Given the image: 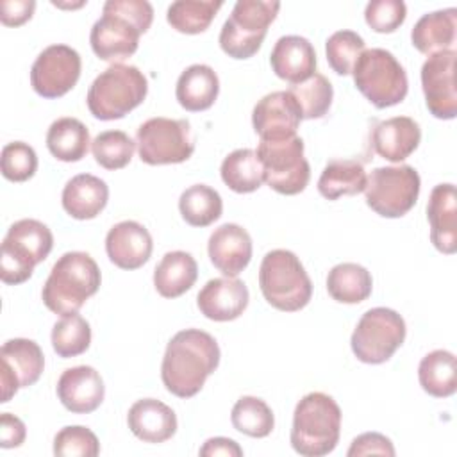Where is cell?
<instances>
[{"mask_svg": "<svg viewBox=\"0 0 457 457\" xmlns=\"http://www.w3.org/2000/svg\"><path fill=\"white\" fill-rule=\"evenodd\" d=\"M220 355V346L209 332L200 328L177 332L166 345L161 364L164 387L179 398L195 396L218 368Z\"/></svg>", "mask_w": 457, "mask_h": 457, "instance_id": "1", "label": "cell"}, {"mask_svg": "<svg viewBox=\"0 0 457 457\" xmlns=\"http://www.w3.org/2000/svg\"><path fill=\"white\" fill-rule=\"evenodd\" d=\"M152 21L154 7L146 0H107L89 34L95 55L112 64L130 57Z\"/></svg>", "mask_w": 457, "mask_h": 457, "instance_id": "2", "label": "cell"}, {"mask_svg": "<svg viewBox=\"0 0 457 457\" xmlns=\"http://www.w3.org/2000/svg\"><path fill=\"white\" fill-rule=\"evenodd\" d=\"M102 282L96 261L86 252H66L52 266L41 298L46 309L66 316L79 312Z\"/></svg>", "mask_w": 457, "mask_h": 457, "instance_id": "3", "label": "cell"}, {"mask_svg": "<svg viewBox=\"0 0 457 457\" xmlns=\"http://www.w3.org/2000/svg\"><path fill=\"white\" fill-rule=\"evenodd\" d=\"M341 434V409L336 400L321 391L305 395L295 407L291 446L303 457L330 453Z\"/></svg>", "mask_w": 457, "mask_h": 457, "instance_id": "4", "label": "cell"}, {"mask_svg": "<svg viewBox=\"0 0 457 457\" xmlns=\"http://www.w3.org/2000/svg\"><path fill=\"white\" fill-rule=\"evenodd\" d=\"M148 93V80L132 64H111L87 89V109L102 121L120 120L143 104Z\"/></svg>", "mask_w": 457, "mask_h": 457, "instance_id": "5", "label": "cell"}, {"mask_svg": "<svg viewBox=\"0 0 457 457\" xmlns=\"http://www.w3.org/2000/svg\"><path fill=\"white\" fill-rule=\"evenodd\" d=\"M259 287L264 300L284 312L303 309L312 296V282L300 259L284 248L268 252L259 268Z\"/></svg>", "mask_w": 457, "mask_h": 457, "instance_id": "6", "label": "cell"}, {"mask_svg": "<svg viewBox=\"0 0 457 457\" xmlns=\"http://www.w3.org/2000/svg\"><path fill=\"white\" fill-rule=\"evenodd\" d=\"M54 246L52 230L39 220L25 218L14 221L4 241L0 255V278L16 286L32 277L36 264L43 262Z\"/></svg>", "mask_w": 457, "mask_h": 457, "instance_id": "7", "label": "cell"}, {"mask_svg": "<svg viewBox=\"0 0 457 457\" xmlns=\"http://www.w3.org/2000/svg\"><path fill=\"white\" fill-rule=\"evenodd\" d=\"M353 82L361 95L377 109H387L407 96V73L386 48L364 50L353 66Z\"/></svg>", "mask_w": 457, "mask_h": 457, "instance_id": "8", "label": "cell"}, {"mask_svg": "<svg viewBox=\"0 0 457 457\" xmlns=\"http://www.w3.org/2000/svg\"><path fill=\"white\" fill-rule=\"evenodd\" d=\"M278 9L280 2L237 0L220 32L221 50L232 59H250L255 55Z\"/></svg>", "mask_w": 457, "mask_h": 457, "instance_id": "9", "label": "cell"}, {"mask_svg": "<svg viewBox=\"0 0 457 457\" xmlns=\"http://www.w3.org/2000/svg\"><path fill=\"white\" fill-rule=\"evenodd\" d=\"M405 321L389 307H373L357 321L350 346L353 355L364 364H382L405 341Z\"/></svg>", "mask_w": 457, "mask_h": 457, "instance_id": "10", "label": "cell"}, {"mask_svg": "<svg viewBox=\"0 0 457 457\" xmlns=\"http://www.w3.org/2000/svg\"><path fill=\"white\" fill-rule=\"evenodd\" d=\"M420 187V175L409 164L375 168L364 187L366 204L378 216L402 218L414 207Z\"/></svg>", "mask_w": 457, "mask_h": 457, "instance_id": "11", "label": "cell"}, {"mask_svg": "<svg viewBox=\"0 0 457 457\" xmlns=\"http://www.w3.org/2000/svg\"><path fill=\"white\" fill-rule=\"evenodd\" d=\"M255 154L264 168V182L273 191L291 196L307 187L311 166L303 157V141L300 136L261 141Z\"/></svg>", "mask_w": 457, "mask_h": 457, "instance_id": "12", "label": "cell"}, {"mask_svg": "<svg viewBox=\"0 0 457 457\" xmlns=\"http://www.w3.org/2000/svg\"><path fill=\"white\" fill-rule=\"evenodd\" d=\"M136 145L139 159L150 166L179 164L195 152L189 121L162 116L150 118L139 125Z\"/></svg>", "mask_w": 457, "mask_h": 457, "instance_id": "13", "label": "cell"}, {"mask_svg": "<svg viewBox=\"0 0 457 457\" xmlns=\"http://www.w3.org/2000/svg\"><path fill=\"white\" fill-rule=\"evenodd\" d=\"M82 70L80 55L68 45H50L30 68V86L43 98H59L75 87Z\"/></svg>", "mask_w": 457, "mask_h": 457, "instance_id": "14", "label": "cell"}, {"mask_svg": "<svg viewBox=\"0 0 457 457\" xmlns=\"http://www.w3.org/2000/svg\"><path fill=\"white\" fill-rule=\"evenodd\" d=\"M2 403H7L20 387L34 386L45 368V355L32 339L14 337L0 348Z\"/></svg>", "mask_w": 457, "mask_h": 457, "instance_id": "15", "label": "cell"}, {"mask_svg": "<svg viewBox=\"0 0 457 457\" xmlns=\"http://www.w3.org/2000/svg\"><path fill=\"white\" fill-rule=\"evenodd\" d=\"M455 61L457 52L446 50L428 55L421 66L425 105L437 120H453L457 116Z\"/></svg>", "mask_w": 457, "mask_h": 457, "instance_id": "16", "label": "cell"}, {"mask_svg": "<svg viewBox=\"0 0 457 457\" xmlns=\"http://www.w3.org/2000/svg\"><path fill=\"white\" fill-rule=\"evenodd\" d=\"M302 120V111L289 91L264 95L252 112V125L261 141H277L296 136Z\"/></svg>", "mask_w": 457, "mask_h": 457, "instance_id": "17", "label": "cell"}, {"mask_svg": "<svg viewBox=\"0 0 457 457\" xmlns=\"http://www.w3.org/2000/svg\"><path fill=\"white\" fill-rule=\"evenodd\" d=\"M154 241L148 228L134 220H125L109 228L105 252L109 261L121 270H137L148 262Z\"/></svg>", "mask_w": 457, "mask_h": 457, "instance_id": "18", "label": "cell"}, {"mask_svg": "<svg viewBox=\"0 0 457 457\" xmlns=\"http://www.w3.org/2000/svg\"><path fill=\"white\" fill-rule=\"evenodd\" d=\"M248 287L236 277L211 278L198 293L200 312L212 321H232L248 307Z\"/></svg>", "mask_w": 457, "mask_h": 457, "instance_id": "19", "label": "cell"}, {"mask_svg": "<svg viewBox=\"0 0 457 457\" xmlns=\"http://www.w3.org/2000/svg\"><path fill=\"white\" fill-rule=\"evenodd\" d=\"M105 386L93 366H75L62 371L57 380V398L73 414H89L100 407Z\"/></svg>", "mask_w": 457, "mask_h": 457, "instance_id": "20", "label": "cell"}, {"mask_svg": "<svg viewBox=\"0 0 457 457\" xmlns=\"http://www.w3.org/2000/svg\"><path fill=\"white\" fill-rule=\"evenodd\" d=\"M207 253L225 277H237L252 259V237L237 223H223L209 236Z\"/></svg>", "mask_w": 457, "mask_h": 457, "instance_id": "21", "label": "cell"}, {"mask_svg": "<svg viewBox=\"0 0 457 457\" xmlns=\"http://www.w3.org/2000/svg\"><path fill=\"white\" fill-rule=\"evenodd\" d=\"M370 141L377 155L389 162H402L420 146L421 129L409 116H393L373 125Z\"/></svg>", "mask_w": 457, "mask_h": 457, "instance_id": "22", "label": "cell"}, {"mask_svg": "<svg viewBox=\"0 0 457 457\" xmlns=\"http://www.w3.org/2000/svg\"><path fill=\"white\" fill-rule=\"evenodd\" d=\"M432 245L446 255L457 252V193L450 182L437 184L427 204Z\"/></svg>", "mask_w": 457, "mask_h": 457, "instance_id": "23", "label": "cell"}, {"mask_svg": "<svg viewBox=\"0 0 457 457\" xmlns=\"http://www.w3.org/2000/svg\"><path fill=\"white\" fill-rule=\"evenodd\" d=\"M270 64L278 79L295 86L316 73V50L302 36H282L271 50Z\"/></svg>", "mask_w": 457, "mask_h": 457, "instance_id": "24", "label": "cell"}, {"mask_svg": "<svg viewBox=\"0 0 457 457\" xmlns=\"http://www.w3.org/2000/svg\"><path fill=\"white\" fill-rule=\"evenodd\" d=\"M130 432L145 443H164L177 432V416L171 407L155 398L134 402L127 414Z\"/></svg>", "mask_w": 457, "mask_h": 457, "instance_id": "25", "label": "cell"}, {"mask_svg": "<svg viewBox=\"0 0 457 457\" xmlns=\"http://www.w3.org/2000/svg\"><path fill=\"white\" fill-rule=\"evenodd\" d=\"M109 187L107 184L91 173H80L71 177L61 195L62 209L75 220H93L107 205Z\"/></svg>", "mask_w": 457, "mask_h": 457, "instance_id": "26", "label": "cell"}, {"mask_svg": "<svg viewBox=\"0 0 457 457\" xmlns=\"http://www.w3.org/2000/svg\"><path fill=\"white\" fill-rule=\"evenodd\" d=\"M455 30L457 9L448 7L423 14L411 30V41L412 46L425 55L455 50Z\"/></svg>", "mask_w": 457, "mask_h": 457, "instance_id": "27", "label": "cell"}, {"mask_svg": "<svg viewBox=\"0 0 457 457\" xmlns=\"http://www.w3.org/2000/svg\"><path fill=\"white\" fill-rule=\"evenodd\" d=\"M220 93V80L216 71L207 64H191L187 66L175 87V96L180 107L191 112L207 111L212 107Z\"/></svg>", "mask_w": 457, "mask_h": 457, "instance_id": "28", "label": "cell"}, {"mask_svg": "<svg viewBox=\"0 0 457 457\" xmlns=\"http://www.w3.org/2000/svg\"><path fill=\"white\" fill-rule=\"evenodd\" d=\"M198 277L195 257L182 250H173L162 255L154 270V286L164 298H179L193 287Z\"/></svg>", "mask_w": 457, "mask_h": 457, "instance_id": "29", "label": "cell"}, {"mask_svg": "<svg viewBox=\"0 0 457 457\" xmlns=\"http://www.w3.org/2000/svg\"><path fill=\"white\" fill-rule=\"evenodd\" d=\"M368 175L355 159H332L318 179V191L327 200L352 196L364 191Z\"/></svg>", "mask_w": 457, "mask_h": 457, "instance_id": "30", "label": "cell"}, {"mask_svg": "<svg viewBox=\"0 0 457 457\" xmlns=\"http://www.w3.org/2000/svg\"><path fill=\"white\" fill-rule=\"evenodd\" d=\"M89 130L77 118H57L46 132L48 152L62 162H77L89 150Z\"/></svg>", "mask_w": 457, "mask_h": 457, "instance_id": "31", "label": "cell"}, {"mask_svg": "<svg viewBox=\"0 0 457 457\" xmlns=\"http://www.w3.org/2000/svg\"><path fill=\"white\" fill-rule=\"evenodd\" d=\"M418 380L434 398H448L457 389V361L448 350H432L418 366Z\"/></svg>", "mask_w": 457, "mask_h": 457, "instance_id": "32", "label": "cell"}, {"mask_svg": "<svg viewBox=\"0 0 457 457\" xmlns=\"http://www.w3.org/2000/svg\"><path fill=\"white\" fill-rule=\"evenodd\" d=\"M221 180L234 193H253L264 182V168L255 150L237 148L230 152L220 168Z\"/></svg>", "mask_w": 457, "mask_h": 457, "instance_id": "33", "label": "cell"}, {"mask_svg": "<svg viewBox=\"0 0 457 457\" xmlns=\"http://www.w3.org/2000/svg\"><path fill=\"white\" fill-rule=\"evenodd\" d=\"M371 273L357 262L336 264L327 275V291L339 303H361L371 295Z\"/></svg>", "mask_w": 457, "mask_h": 457, "instance_id": "34", "label": "cell"}, {"mask_svg": "<svg viewBox=\"0 0 457 457\" xmlns=\"http://www.w3.org/2000/svg\"><path fill=\"white\" fill-rule=\"evenodd\" d=\"M179 211L191 227H209L221 216L223 202L220 193L211 186L195 184L180 195Z\"/></svg>", "mask_w": 457, "mask_h": 457, "instance_id": "35", "label": "cell"}, {"mask_svg": "<svg viewBox=\"0 0 457 457\" xmlns=\"http://www.w3.org/2000/svg\"><path fill=\"white\" fill-rule=\"evenodd\" d=\"M221 0H177L166 11V21L182 34H200L209 29Z\"/></svg>", "mask_w": 457, "mask_h": 457, "instance_id": "36", "label": "cell"}, {"mask_svg": "<svg viewBox=\"0 0 457 457\" xmlns=\"http://www.w3.org/2000/svg\"><path fill=\"white\" fill-rule=\"evenodd\" d=\"M232 427L248 437H266L275 427V416L270 405L257 396H241L230 412Z\"/></svg>", "mask_w": 457, "mask_h": 457, "instance_id": "37", "label": "cell"}, {"mask_svg": "<svg viewBox=\"0 0 457 457\" xmlns=\"http://www.w3.org/2000/svg\"><path fill=\"white\" fill-rule=\"evenodd\" d=\"M50 339L52 348L59 357H77L91 345V327L80 314H66L55 321Z\"/></svg>", "mask_w": 457, "mask_h": 457, "instance_id": "38", "label": "cell"}, {"mask_svg": "<svg viewBox=\"0 0 457 457\" xmlns=\"http://www.w3.org/2000/svg\"><path fill=\"white\" fill-rule=\"evenodd\" d=\"M287 91L296 100L303 120L323 118L328 112L334 98L332 84L321 73H314L307 80L291 86Z\"/></svg>", "mask_w": 457, "mask_h": 457, "instance_id": "39", "label": "cell"}, {"mask_svg": "<svg viewBox=\"0 0 457 457\" xmlns=\"http://www.w3.org/2000/svg\"><path fill=\"white\" fill-rule=\"evenodd\" d=\"M134 146L136 143L123 130H105L91 141L93 157L105 170L125 168L134 155Z\"/></svg>", "mask_w": 457, "mask_h": 457, "instance_id": "40", "label": "cell"}, {"mask_svg": "<svg viewBox=\"0 0 457 457\" xmlns=\"http://www.w3.org/2000/svg\"><path fill=\"white\" fill-rule=\"evenodd\" d=\"M364 39L353 30H337L325 43L328 66L337 75H350L359 55L366 50Z\"/></svg>", "mask_w": 457, "mask_h": 457, "instance_id": "41", "label": "cell"}, {"mask_svg": "<svg viewBox=\"0 0 457 457\" xmlns=\"http://www.w3.org/2000/svg\"><path fill=\"white\" fill-rule=\"evenodd\" d=\"M54 453L57 457H96L100 453V443L87 427L68 425L55 434Z\"/></svg>", "mask_w": 457, "mask_h": 457, "instance_id": "42", "label": "cell"}, {"mask_svg": "<svg viewBox=\"0 0 457 457\" xmlns=\"http://www.w3.org/2000/svg\"><path fill=\"white\" fill-rule=\"evenodd\" d=\"M0 166L4 179L11 182H25L32 179L37 170V155L30 145L12 141L2 148Z\"/></svg>", "mask_w": 457, "mask_h": 457, "instance_id": "43", "label": "cell"}, {"mask_svg": "<svg viewBox=\"0 0 457 457\" xmlns=\"http://www.w3.org/2000/svg\"><path fill=\"white\" fill-rule=\"evenodd\" d=\"M407 16V7L402 0H371L364 9L368 27L378 34L395 32Z\"/></svg>", "mask_w": 457, "mask_h": 457, "instance_id": "44", "label": "cell"}, {"mask_svg": "<svg viewBox=\"0 0 457 457\" xmlns=\"http://www.w3.org/2000/svg\"><path fill=\"white\" fill-rule=\"evenodd\" d=\"M348 457H359V455H395V446L391 443L389 437H386L384 434L378 432H364L361 436H357L348 452Z\"/></svg>", "mask_w": 457, "mask_h": 457, "instance_id": "45", "label": "cell"}, {"mask_svg": "<svg viewBox=\"0 0 457 457\" xmlns=\"http://www.w3.org/2000/svg\"><path fill=\"white\" fill-rule=\"evenodd\" d=\"M34 9H36L34 0H2L0 20L5 27H20L32 18Z\"/></svg>", "mask_w": 457, "mask_h": 457, "instance_id": "46", "label": "cell"}, {"mask_svg": "<svg viewBox=\"0 0 457 457\" xmlns=\"http://www.w3.org/2000/svg\"><path fill=\"white\" fill-rule=\"evenodd\" d=\"M25 436H27L25 423L11 412H2V416H0V446L2 448H18L23 445Z\"/></svg>", "mask_w": 457, "mask_h": 457, "instance_id": "47", "label": "cell"}, {"mask_svg": "<svg viewBox=\"0 0 457 457\" xmlns=\"http://www.w3.org/2000/svg\"><path fill=\"white\" fill-rule=\"evenodd\" d=\"M200 455L204 457H216V455H225V457H241L243 455V448L234 441V439H228V437H209L200 452Z\"/></svg>", "mask_w": 457, "mask_h": 457, "instance_id": "48", "label": "cell"}]
</instances>
